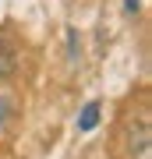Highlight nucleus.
I'll use <instances>...</instances> for the list:
<instances>
[{
  "instance_id": "obj_1",
  "label": "nucleus",
  "mask_w": 152,
  "mask_h": 159,
  "mask_svg": "<svg viewBox=\"0 0 152 159\" xmlns=\"http://www.w3.org/2000/svg\"><path fill=\"white\" fill-rule=\"evenodd\" d=\"M96 124H99V102H89L78 117V131H92Z\"/></svg>"
},
{
  "instance_id": "obj_2",
  "label": "nucleus",
  "mask_w": 152,
  "mask_h": 159,
  "mask_svg": "<svg viewBox=\"0 0 152 159\" xmlns=\"http://www.w3.org/2000/svg\"><path fill=\"white\" fill-rule=\"evenodd\" d=\"M11 71H14V50L4 46V39H0V74H11Z\"/></svg>"
},
{
  "instance_id": "obj_3",
  "label": "nucleus",
  "mask_w": 152,
  "mask_h": 159,
  "mask_svg": "<svg viewBox=\"0 0 152 159\" xmlns=\"http://www.w3.org/2000/svg\"><path fill=\"white\" fill-rule=\"evenodd\" d=\"M11 117V99H0V124Z\"/></svg>"
},
{
  "instance_id": "obj_4",
  "label": "nucleus",
  "mask_w": 152,
  "mask_h": 159,
  "mask_svg": "<svg viewBox=\"0 0 152 159\" xmlns=\"http://www.w3.org/2000/svg\"><path fill=\"white\" fill-rule=\"evenodd\" d=\"M138 4H141V0H127V7H131V11H138Z\"/></svg>"
}]
</instances>
